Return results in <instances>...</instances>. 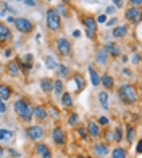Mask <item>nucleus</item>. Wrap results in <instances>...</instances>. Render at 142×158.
Returning a JSON list of instances; mask_svg holds the SVG:
<instances>
[{
    "label": "nucleus",
    "instance_id": "7",
    "mask_svg": "<svg viewBox=\"0 0 142 158\" xmlns=\"http://www.w3.org/2000/svg\"><path fill=\"white\" fill-rule=\"evenodd\" d=\"M55 48H56V53H58L61 58H69L71 53H73V45H71V40H68L66 37L56 39Z\"/></svg>",
    "mask_w": 142,
    "mask_h": 158
},
{
    "label": "nucleus",
    "instance_id": "55",
    "mask_svg": "<svg viewBox=\"0 0 142 158\" xmlns=\"http://www.w3.org/2000/svg\"><path fill=\"white\" fill-rule=\"evenodd\" d=\"M3 156H5V148L0 145V158H3Z\"/></svg>",
    "mask_w": 142,
    "mask_h": 158
},
{
    "label": "nucleus",
    "instance_id": "36",
    "mask_svg": "<svg viewBox=\"0 0 142 158\" xmlns=\"http://www.w3.org/2000/svg\"><path fill=\"white\" fill-rule=\"evenodd\" d=\"M76 134L79 135V137H81L82 140H87V139H89L87 131H86V126H81V124H77V126H76Z\"/></svg>",
    "mask_w": 142,
    "mask_h": 158
},
{
    "label": "nucleus",
    "instance_id": "5",
    "mask_svg": "<svg viewBox=\"0 0 142 158\" xmlns=\"http://www.w3.org/2000/svg\"><path fill=\"white\" fill-rule=\"evenodd\" d=\"M24 132H26V137L29 140H32V142H39V140H42L47 135L45 127L42 124H27L26 129H24Z\"/></svg>",
    "mask_w": 142,
    "mask_h": 158
},
{
    "label": "nucleus",
    "instance_id": "14",
    "mask_svg": "<svg viewBox=\"0 0 142 158\" xmlns=\"http://www.w3.org/2000/svg\"><path fill=\"white\" fill-rule=\"evenodd\" d=\"M86 131H87V135L92 137V139H100L102 137V127H100V124H98L95 119H89L87 121Z\"/></svg>",
    "mask_w": 142,
    "mask_h": 158
},
{
    "label": "nucleus",
    "instance_id": "44",
    "mask_svg": "<svg viewBox=\"0 0 142 158\" xmlns=\"http://www.w3.org/2000/svg\"><path fill=\"white\" fill-rule=\"evenodd\" d=\"M3 113H6V103L0 98V114H3Z\"/></svg>",
    "mask_w": 142,
    "mask_h": 158
},
{
    "label": "nucleus",
    "instance_id": "48",
    "mask_svg": "<svg viewBox=\"0 0 142 158\" xmlns=\"http://www.w3.org/2000/svg\"><path fill=\"white\" fill-rule=\"evenodd\" d=\"M123 74L127 76V77H131V76H132V71H131L129 68H124V69H123Z\"/></svg>",
    "mask_w": 142,
    "mask_h": 158
},
{
    "label": "nucleus",
    "instance_id": "42",
    "mask_svg": "<svg viewBox=\"0 0 142 158\" xmlns=\"http://www.w3.org/2000/svg\"><path fill=\"white\" fill-rule=\"evenodd\" d=\"M19 2H23L24 5H27V6H31V8H34V6L37 5V0H19Z\"/></svg>",
    "mask_w": 142,
    "mask_h": 158
},
{
    "label": "nucleus",
    "instance_id": "31",
    "mask_svg": "<svg viewBox=\"0 0 142 158\" xmlns=\"http://www.w3.org/2000/svg\"><path fill=\"white\" fill-rule=\"evenodd\" d=\"M98 102H100V106L103 110H108L110 102H108V90H102L98 92Z\"/></svg>",
    "mask_w": 142,
    "mask_h": 158
},
{
    "label": "nucleus",
    "instance_id": "26",
    "mask_svg": "<svg viewBox=\"0 0 142 158\" xmlns=\"http://www.w3.org/2000/svg\"><path fill=\"white\" fill-rule=\"evenodd\" d=\"M52 92L55 95H61L65 92V81L63 79H53V84H52Z\"/></svg>",
    "mask_w": 142,
    "mask_h": 158
},
{
    "label": "nucleus",
    "instance_id": "21",
    "mask_svg": "<svg viewBox=\"0 0 142 158\" xmlns=\"http://www.w3.org/2000/svg\"><path fill=\"white\" fill-rule=\"evenodd\" d=\"M60 102H61V105H63V108H65V110L73 108L74 102H73V95H71V92H68V90L63 92V94L60 95Z\"/></svg>",
    "mask_w": 142,
    "mask_h": 158
},
{
    "label": "nucleus",
    "instance_id": "50",
    "mask_svg": "<svg viewBox=\"0 0 142 158\" xmlns=\"http://www.w3.org/2000/svg\"><path fill=\"white\" fill-rule=\"evenodd\" d=\"M136 152H137V153H140V152H142V140H139V142H137V147H136Z\"/></svg>",
    "mask_w": 142,
    "mask_h": 158
},
{
    "label": "nucleus",
    "instance_id": "34",
    "mask_svg": "<svg viewBox=\"0 0 142 158\" xmlns=\"http://www.w3.org/2000/svg\"><path fill=\"white\" fill-rule=\"evenodd\" d=\"M102 137L105 139L103 142H106L110 145V143H115V137H113V129L110 127H105V131H102Z\"/></svg>",
    "mask_w": 142,
    "mask_h": 158
},
{
    "label": "nucleus",
    "instance_id": "25",
    "mask_svg": "<svg viewBox=\"0 0 142 158\" xmlns=\"http://www.w3.org/2000/svg\"><path fill=\"white\" fill-rule=\"evenodd\" d=\"M13 139H15V132H13V131L5 129V127L0 129V142H2V143H10Z\"/></svg>",
    "mask_w": 142,
    "mask_h": 158
},
{
    "label": "nucleus",
    "instance_id": "29",
    "mask_svg": "<svg viewBox=\"0 0 142 158\" xmlns=\"http://www.w3.org/2000/svg\"><path fill=\"white\" fill-rule=\"evenodd\" d=\"M126 140H127V143H132L134 142V139H136V127H134V124H131V123H127L126 124Z\"/></svg>",
    "mask_w": 142,
    "mask_h": 158
},
{
    "label": "nucleus",
    "instance_id": "57",
    "mask_svg": "<svg viewBox=\"0 0 142 158\" xmlns=\"http://www.w3.org/2000/svg\"><path fill=\"white\" fill-rule=\"evenodd\" d=\"M13 21H15V16H8V18H6V23H13Z\"/></svg>",
    "mask_w": 142,
    "mask_h": 158
},
{
    "label": "nucleus",
    "instance_id": "4",
    "mask_svg": "<svg viewBox=\"0 0 142 158\" xmlns=\"http://www.w3.org/2000/svg\"><path fill=\"white\" fill-rule=\"evenodd\" d=\"M13 24H15V29H16L19 34H24V35H29L31 32H34V31H36V24H34V21H32V19H29V18H24V16L15 18Z\"/></svg>",
    "mask_w": 142,
    "mask_h": 158
},
{
    "label": "nucleus",
    "instance_id": "39",
    "mask_svg": "<svg viewBox=\"0 0 142 158\" xmlns=\"http://www.w3.org/2000/svg\"><path fill=\"white\" fill-rule=\"evenodd\" d=\"M98 124H100V127H108L110 126V118L105 116V114H102V116H98V119H95Z\"/></svg>",
    "mask_w": 142,
    "mask_h": 158
},
{
    "label": "nucleus",
    "instance_id": "35",
    "mask_svg": "<svg viewBox=\"0 0 142 158\" xmlns=\"http://www.w3.org/2000/svg\"><path fill=\"white\" fill-rule=\"evenodd\" d=\"M113 137H115V143H119L123 139H124V131L121 126H116L113 129Z\"/></svg>",
    "mask_w": 142,
    "mask_h": 158
},
{
    "label": "nucleus",
    "instance_id": "41",
    "mask_svg": "<svg viewBox=\"0 0 142 158\" xmlns=\"http://www.w3.org/2000/svg\"><path fill=\"white\" fill-rule=\"evenodd\" d=\"M95 21H97V24L106 23V15H105V13H100V15H97V16H95Z\"/></svg>",
    "mask_w": 142,
    "mask_h": 158
},
{
    "label": "nucleus",
    "instance_id": "53",
    "mask_svg": "<svg viewBox=\"0 0 142 158\" xmlns=\"http://www.w3.org/2000/svg\"><path fill=\"white\" fill-rule=\"evenodd\" d=\"M73 37H76V39H77V37H81V31H79V29L73 31Z\"/></svg>",
    "mask_w": 142,
    "mask_h": 158
},
{
    "label": "nucleus",
    "instance_id": "46",
    "mask_svg": "<svg viewBox=\"0 0 142 158\" xmlns=\"http://www.w3.org/2000/svg\"><path fill=\"white\" fill-rule=\"evenodd\" d=\"M115 11H116L115 6H106V8H105V13H106V15H113Z\"/></svg>",
    "mask_w": 142,
    "mask_h": 158
},
{
    "label": "nucleus",
    "instance_id": "28",
    "mask_svg": "<svg viewBox=\"0 0 142 158\" xmlns=\"http://www.w3.org/2000/svg\"><path fill=\"white\" fill-rule=\"evenodd\" d=\"M52 84H53V79H50V77H42L39 81L40 89H42V92H45V94H50L52 92Z\"/></svg>",
    "mask_w": 142,
    "mask_h": 158
},
{
    "label": "nucleus",
    "instance_id": "54",
    "mask_svg": "<svg viewBox=\"0 0 142 158\" xmlns=\"http://www.w3.org/2000/svg\"><path fill=\"white\" fill-rule=\"evenodd\" d=\"M119 58H121V61H123V63H126L127 60H129V56H127V55H121Z\"/></svg>",
    "mask_w": 142,
    "mask_h": 158
},
{
    "label": "nucleus",
    "instance_id": "32",
    "mask_svg": "<svg viewBox=\"0 0 142 158\" xmlns=\"http://www.w3.org/2000/svg\"><path fill=\"white\" fill-rule=\"evenodd\" d=\"M66 123L71 126V127H76L77 124L81 123V118H79V114L74 113V111H71L68 116H66Z\"/></svg>",
    "mask_w": 142,
    "mask_h": 158
},
{
    "label": "nucleus",
    "instance_id": "20",
    "mask_svg": "<svg viewBox=\"0 0 142 158\" xmlns=\"http://www.w3.org/2000/svg\"><path fill=\"white\" fill-rule=\"evenodd\" d=\"M100 84L103 85V90H113L115 89V77L111 74H103L100 76Z\"/></svg>",
    "mask_w": 142,
    "mask_h": 158
},
{
    "label": "nucleus",
    "instance_id": "2",
    "mask_svg": "<svg viewBox=\"0 0 142 158\" xmlns=\"http://www.w3.org/2000/svg\"><path fill=\"white\" fill-rule=\"evenodd\" d=\"M118 98H119V102L127 106L137 105L139 103V90L132 84H127V82L121 84L118 87Z\"/></svg>",
    "mask_w": 142,
    "mask_h": 158
},
{
    "label": "nucleus",
    "instance_id": "23",
    "mask_svg": "<svg viewBox=\"0 0 142 158\" xmlns=\"http://www.w3.org/2000/svg\"><path fill=\"white\" fill-rule=\"evenodd\" d=\"M55 71H56V74H58V79H68L71 74H73V71H71L66 64H61V63L56 64Z\"/></svg>",
    "mask_w": 142,
    "mask_h": 158
},
{
    "label": "nucleus",
    "instance_id": "33",
    "mask_svg": "<svg viewBox=\"0 0 142 158\" xmlns=\"http://www.w3.org/2000/svg\"><path fill=\"white\" fill-rule=\"evenodd\" d=\"M16 60H18V66H19V69H21V74L27 76V74L31 73V69H32V63L23 61V60H19V58H16Z\"/></svg>",
    "mask_w": 142,
    "mask_h": 158
},
{
    "label": "nucleus",
    "instance_id": "12",
    "mask_svg": "<svg viewBox=\"0 0 142 158\" xmlns=\"http://www.w3.org/2000/svg\"><path fill=\"white\" fill-rule=\"evenodd\" d=\"M13 40V32L8 27V24L0 21V47H5L6 44H10Z\"/></svg>",
    "mask_w": 142,
    "mask_h": 158
},
{
    "label": "nucleus",
    "instance_id": "6",
    "mask_svg": "<svg viewBox=\"0 0 142 158\" xmlns=\"http://www.w3.org/2000/svg\"><path fill=\"white\" fill-rule=\"evenodd\" d=\"M68 84H73V89H71L69 92H74V94H81V92L86 89V85H87L86 77H84L82 73H73L68 77V81H66L65 85H68Z\"/></svg>",
    "mask_w": 142,
    "mask_h": 158
},
{
    "label": "nucleus",
    "instance_id": "9",
    "mask_svg": "<svg viewBox=\"0 0 142 158\" xmlns=\"http://www.w3.org/2000/svg\"><path fill=\"white\" fill-rule=\"evenodd\" d=\"M103 48H105V52L108 53V56H110L111 60H118L119 56L123 55V50H121V47H119L115 40H108V42H105Z\"/></svg>",
    "mask_w": 142,
    "mask_h": 158
},
{
    "label": "nucleus",
    "instance_id": "16",
    "mask_svg": "<svg viewBox=\"0 0 142 158\" xmlns=\"http://www.w3.org/2000/svg\"><path fill=\"white\" fill-rule=\"evenodd\" d=\"M108 61H110V56H108V53L105 52L103 45L98 47L97 48V53H95V63L100 68H106V66H108Z\"/></svg>",
    "mask_w": 142,
    "mask_h": 158
},
{
    "label": "nucleus",
    "instance_id": "59",
    "mask_svg": "<svg viewBox=\"0 0 142 158\" xmlns=\"http://www.w3.org/2000/svg\"><path fill=\"white\" fill-rule=\"evenodd\" d=\"M0 71H2V61H0Z\"/></svg>",
    "mask_w": 142,
    "mask_h": 158
},
{
    "label": "nucleus",
    "instance_id": "3",
    "mask_svg": "<svg viewBox=\"0 0 142 158\" xmlns=\"http://www.w3.org/2000/svg\"><path fill=\"white\" fill-rule=\"evenodd\" d=\"M45 24H47V29L50 32H60L61 31V18L60 15L56 13V10L53 6L47 10V15H45Z\"/></svg>",
    "mask_w": 142,
    "mask_h": 158
},
{
    "label": "nucleus",
    "instance_id": "8",
    "mask_svg": "<svg viewBox=\"0 0 142 158\" xmlns=\"http://www.w3.org/2000/svg\"><path fill=\"white\" fill-rule=\"evenodd\" d=\"M140 6H127V8L124 10V19L127 21V23L131 24H136V23H140Z\"/></svg>",
    "mask_w": 142,
    "mask_h": 158
},
{
    "label": "nucleus",
    "instance_id": "40",
    "mask_svg": "<svg viewBox=\"0 0 142 158\" xmlns=\"http://www.w3.org/2000/svg\"><path fill=\"white\" fill-rule=\"evenodd\" d=\"M131 63L134 64V66H139V63H140V53H139V52L132 53V56H131Z\"/></svg>",
    "mask_w": 142,
    "mask_h": 158
},
{
    "label": "nucleus",
    "instance_id": "58",
    "mask_svg": "<svg viewBox=\"0 0 142 158\" xmlns=\"http://www.w3.org/2000/svg\"><path fill=\"white\" fill-rule=\"evenodd\" d=\"M71 2V0H63V3H69Z\"/></svg>",
    "mask_w": 142,
    "mask_h": 158
},
{
    "label": "nucleus",
    "instance_id": "60",
    "mask_svg": "<svg viewBox=\"0 0 142 158\" xmlns=\"http://www.w3.org/2000/svg\"><path fill=\"white\" fill-rule=\"evenodd\" d=\"M47 2H52V0H47Z\"/></svg>",
    "mask_w": 142,
    "mask_h": 158
},
{
    "label": "nucleus",
    "instance_id": "49",
    "mask_svg": "<svg viewBox=\"0 0 142 158\" xmlns=\"http://www.w3.org/2000/svg\"><path fill=\"white\" fill-rule=\"evenodd\" d=\"M24 61L32 63V55H31V53H26V55H24Z\"/></svg>",
    "mask_w": 142,
    "mask_h": 158
},
{
    "label": "nucleus",
    "instance_id": "27",
    "mask_svg": "<svg viewBox=\"0 0 142 158\" xmlns=\"http://www.w3.org/2000/svg\"><path fill=\"white\" fill-rule=\"evenodd\" d=\"M110 155H111V158H127V148L118 145L113 150H110Z\"/></svg>",
    "mask_w": 142,
    "mask_h": 158
},
{
    "label": "nucleus",
    "instance_id": "22",
    "mask_svg": "<svg viewBox=\"0 0 142 158\" xmlns=\"http://www.w3.org/2000/svg\"><path fill=\"white\" fill-rule=\"evenodd\" d=\"M87 71H89V77H90L92 85H94V87L100 85V74L97 73V68L94 66V64H89V66H87Z\"/></svg>",
    "mask_w": 142,
    "mask_h": 158
},
{
    "label": "nucleus",
    "instance_id": "15",
    "mask_svg": "<svg viewBox=\"0 0 142 158\" xmlns=\"http://www.w3.org/2000/svg\"><path fill=\"white\" fill-rule=\"evenodd\" d=\"M34 153L40 156V158H52V150L50 147L44 143L42 140H39L37 143H34Z\"/></svg>",
    "mask_w": 142,
    "mask_h": 158
},
{
    "label": "nucleus",
    "instance_id": "45",
    "mask_svg": "<svg viewBox=\"0 0 142 158\" xmlns=\"http://www.w3.org/2000/svg\"><path fill=\"white\" fill-rule=\"evenodd\" d=\"M105 24H106V26H116V24H118V18H111V19L106 21Z\"/></svg>",
    "mask_w": 142,
    "mask_h": 158
},
{
    "label": "nucleus",
    "instance_id": "30",
    "mask_svg": "<svg viewBox=\"0 0 142 158\" xmlns=\"http://www.w3.org/2000/svg\"><path fill=\"white\" fill-rule=\"evenodd\" d=\"M56 13L60 15V18L63 16V18H71V10H69V6H68V3H60L58 6H56Z\"/></svg>",
    "mask_w": 142,
    "mask_h": 158
},
{
    "label": "nucleus",
    "instance_id": "38",
    "mask_svg": "<svg viewBox=\"0 0 142 158\" xmlns=\"http://www.w3.org/2000/svg\"><path fill=\"white\" fill-rule=\"evenodd\" d=\"M47 113H48V118H53V119H60V111H58V108H55V106L52 105L50 108H47Z\"/></svg>",
    "mask_w": 142,
    "mask_h": 158
},
{
    "label": "nucleus",
    "instance_id": "17",
    "mask_svg": "<svg viewBox=\"0 0 142 158\" xmlns=\"http://www.w3.org/2000/svg\"><path fill=\"white\" fill-rule=\"evenodd\" d=\"M81 23L84 24V27H86V29H90V31L98 32V24H97L94 15H82V16H81Z\"/></svg>",
    "mask_w": 142,
    "mask_h": 158
},
{
    "label": "nucleus",
    "instance_id": "43",
    "mask_svg": "<svg viewBox=\"0 0 142 158\" xmlns=\"http://www.w3.org/2000/svg\"><path fill=\"white\" fill-rule=\"evenodd\" d=\"M111 2H113V6H115V8H123L124 6L123 0H111Z\"/></svg>",
    "mask_w": 142,
    "mask_h": 158
},
{
    "label": "nucleus",
    "instance_id": "51",
    "mask_svg": "<svg viewBox=\"0 0 142 158\" xmlns=\"http://www.w3.org/2000/svg\"><path fill=\"white\" fill-rule=\"evenodd\" d=\"M8 152H10V153L13 155V158H18V156H19V153H18V152H15V150H13V148H8Z\"/></svg>",
    "mask_w": 142,
    "mask_h": 158
},
{
    "label": "nucleus",
    "instance_id": "19",
    "mask_svg": "<svg viewBox=\"0 0 142 158\" xmlns=\"http://www.w3.org/2000/svg\"><path fill=\"white\" fill-rule=\"evenodd\" d=\"M127 32H129V24H116L111 31L115 39H124L127 35Z\"/></svg>",
    "mask_w": 142,
    "mask_h": 158
},
{
    "label": "nucleus",
    "instance_id": "24",
    "mask_svg": "<svg viewBox=\"0 0 142 158\" xmlns=\"http://www.w3.org/2000/svg\"><path fill=\"white\" fill-rule=\"evenodd\" d=\"M13 95V87L8 84H0V98L6 102V100H10Z\"/></svg>",
    "mask_w": 142,
    "mask_h": 158
},
{
    "label": "nucleus",
    "instance_id": "47",
    "mask_svg": "<svg viewBox=\"0 0 142 158\" xmlns=\"http://www.w3.org/2000/svg\"><path fill=\"white\" fill-rule=\"evenodd\" d=\"M129 5L131 6H140L142 5V0H129Z\"/></svg>",
    "mask_w": 142,
    "mask_h": 158
},
{
    "label": "nucleus",
    "instance_id": "18",
    "mask_svg": "<svg viewBox=\"0 0 142 158\" xmlns=\"http://www.w3.org/2000/svg\"><path fill=\"white\" fill-rule=\"evenodd\" d=\"M5 71H6V74L11 76V77L21 76V69H19V66H18V60H16V58H15V60H10L8 63L5 64Z\"/></svg>",
    "mask_w": 142,
    "mask_h": 158
},
{
    "label": "nucleus",
    "instance_id": "10",
    "mask_svg": "<svg viewBox=\"0 0 142 158\" xmlns=\"http://www.w3.org/2000/svg\"><path fill=\"white\" fill-rule=\"evenodd\" d=\"M32 119L37 121V124H44L47 123L48 119V113H47V106L45 105H37V106H34V110H32Z\"/></svg>",
    "mask_w": 142,
    "mask_h": 158
},
{
    "label": "nucleus",
    "instance_id": "56",
    "mask_svg": "<svg viewBox=\"0 0 142 158\" xmlns=\"http://www.w3.org/2000/svg\"><path fill=\"white\" fill-rule=\"evenodd\" d=\"M76 158H95V156H90V155H77Z\"/></svg>",
    "mask_w": 142,
    "mask_h": 158
},
{
    "label": "nucleus",
    "instance_id": "52",
    "mask_svg": "<svg viewBox=\"0 0 142 158\" xmlns=\"http://www.w3.org/2000/svg\"><path fill=\"white\" fill-rule=\"evenodd\" d=\"M11 55H13V50H11V48H6V50H5V56H8V58H10Z\"/></svg>",
    "mask_w": 142,
    "mask_h": 158
},
{
    "label": "nucleus",
    "instance_id": "37",
    "mask_svg": "<svg viewBox=\"0 0 142 158\" xmlns=\"http://www.w3.org/2000/svg\"><path fill=\"white\" fill-rule=\"evenodd\" d=\"M56 64H58V63H56V60L53 58V55H47V56H45V66H47L48 69H55Z\"/></svg>",
    "mask_w": 142,
    "mask_h": 158
},
{
    "label": "nucleus",
    "instance_id": "1",
    "mask_svg": "<svg viewBox=\"0 0 142 158\" xmlns=\"http://www.w3.org/2000/svg\"><path fill=\"white\" fill-rule=\"evenodd\" d=\"M13 110H15L18 119L24 124H29L32 121V110L34 105L31 103V100H27L26 97H19L15 100V105H13Z\"/></svg>",
    "mask_w": 142,
    "mask_h": 158
},
{
    "label": "nucleus",
    "instance_id": "13",
    "mask_svg": "<svg viewBox=\"0 0 142 158\" xmlns=\"http://www.w3.org/2000/svg\"><path fill=\"white\" fill-rule=\"evenodd\" d=\"M92 153H94L95 158H105L108 156L110 153V145L106 142H95L94 145H92Z\"/></svg>",
    "mask_w": 142,
    "mask_h": 158
},
{
    "label": "nucleus",
    "instance_id": "11",
    "mask_svg": "<svg viewBox=\"0 0 142 158\" xmlns=\"http://www.w3.org/2000/svg\"><path fill=\"white\" fill-rule=\"evenodd\" d=\"M50 137H52V140H53V143L56 147H65L66 145V134H65V131H63L60 126H56V127L52 129Z\"/></svg>",
    "mask_w": 142,
    "mask_h": 158
}]
</instances>
